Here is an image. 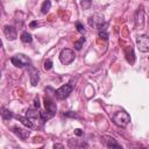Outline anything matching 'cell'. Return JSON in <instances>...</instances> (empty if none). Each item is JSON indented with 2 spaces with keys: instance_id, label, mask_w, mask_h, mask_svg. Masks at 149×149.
I'll return each mask as SVG.
<instances>
[{
  "instance_id": "3957f363",
  "label": "cell",
  "mask_w": 149,
  "mask_h": 149,
  "mask_svg": "<svg viewBox=\"0 0 149 149\" xmlns=\"http://www.w3.org/2000/svg\"><path fill=\"white\" fill-rule=\"evenodd\" d=\"M10 62L13 63V65H15L16 68H24V66H30V58L23 54H16L15 56H13L10 58Z\"/></svg>"
},
{
  "instance_id": "9a60e30c",
  "label": "cell",
  "mask_w": 149,
  "mask_h": 149,
  "mask_svg": "<svg viewBox=\"0 0 149 149\" xmlns=\"http://www.w3.org/2000/svg\"><path fill=\"white\" fill-rule=\"evenodd\" d=\"M26 115L28 119H41V112H37V109H28Z\"/></svg>"
},
{
  "instance_id": "4316f807",
  "label": "cell",
  "mask_w": 149,
  "mask_h": 149,
  "mask_svg": "<svg viewBox=\"0 0 149 149\" xmlns=\"http://www.w3.org/2000/svg\"><path fill=\"white\" fill-rule=\"evenodd\" d=\"M54 149H64V147L61 143H55L54 144Z\"/></svg>"
},
{
  "instance_id": "8fae6325",
  "label": "cell",
  "mask_w": 149,
  "mask_h": 149,
  "mask_svg": "<svg viewBox=\"0 0 149 149\" xmlns=\"http://www.w3.org/2000/svg\"><path fill=\"white\" fill-rule=\"evenodd\" d=\"M12 130H13L14 134H16V135H17L20 139H22V140L28 139L29 135H30V130L24 129V128H21V127H17V126H14V127L12 128Z\"/></svg>"
},
{
  "instance_id": "ffe728a7",
  "label": "cell",
  "mask_w": 149,
  "mask_h": 149,
  "mask_svg": "<svg viewBox=\"0 0 149 149\" xmlns=\"http://www.w3.org/2000/svg\"><path fill=\"white\" fill-rule=\"evenodd\" d=\"M52 116H54V114H51V113H49V112H47V111H41V119H42L43 121H47V120L51 119Z\"/></svg>"
},
{
  "instance_id": "e0dca14e",
  "label": "cell",
  "mask_w": 149,
  "mask_h": 149,
  "mask_svg": "<svg viewBox=\"0 0 149 149\" xmlns=\"http://www.w3.org/2000/svg\"><path fill=\"white\" fill-rule=\"evenodd\" d=\"M21 41H22L23 43H31L33 37H31V35H30L28 31H23V33L21 34Z\"/></svg>"
},
{
  "instance_id": "603a6c76",
  "label": "cell",
  "mask_w": 149,
  "mask_h": 149,
  "mask_svg": "<svg viewBox=\"0 0 149 149\" xmlns=\"http://www.w3.org/2000/svg\"><path fill=\"white\" fill-rule=\"evenodd\" d=\"M99 37L100 38H104V40H107L108 38V34L106 33V30H100L99 31Z\"/></svg>"
},
{
  "instance_id": "8992f818",
  "label": "cell",
  "mask_w": 149,
  "mask_h": 149,
  "mask_svg": "<svg viewBox=\"0 0 149 149\" xmlns=\"http://www.w3.org/2000/svg\"><path fill=\"white\" fill-rule=\"evenodd\" d=\"M136 45L137 49L141 52H148L149 51V37L147 35H140L136 38Z\"/></svg>"
},
{
  "instance_id": "52a82bcc",
  "label": "cell",
  "mask_w": 149,
  "mask_h": 149,
  "mask_svg": "<svg viewBox=\"0 0 149 149\" xmlns=\"http://www.w3.org/2000/svg\"><path fill=\"white\" fill-rule=\"evenodd\" d=\"M101 141H102V143L105 144L106 149H123L122 146H120V144L118 143V141H116L114 137H112V136L105 135V136L101 137Z\"/></svg>"
},
{
  "instance_id": "7a4b0ae2",
  "label": "cell",
  "mask_w": 149,
  "mask_h": 149,
  "mask_svg": "<svg viewBox=\"0 0 149 149\" xmlns=\"http://www.w3.org/2000/svg\"><path fill=\"white\" fill-rule=\"evenodd\" d=\"M88 24L91 27L98 28L99 31L100 30H105V27L107 26V23L104 20V16L100 15V14H93V15H91L88 17Z\"/></svg>"
},
{
  "instance_id": "cb8c5ba5",
  "label": "cell",
  "mask_w": 149,
  "mask_h": 149,
  "mask_svg": "<svg viewBox=\"0 0 149 149\" xmlns=\"http://www.w3.org/2000/svg\"><path fill=\"white\" fill-rule=\"evenodd\" d=\"M80 5L84 7V8H88L91 6V1H81Z\"/></svg>"
},
{
  "instance_id": "d4e9b609",
  "label": "cell",
  "mask_w": 149,
  "mask_h": 149,
  "mask_svg": "<svg viewBox=\"0 0 149 149\" xmlns=\"http://www.w3.org/2000/svg\"><path fill=\"white\" fill-rule=\"evenodd\" d=\"M34 107L35 108H40V100H38V98H35V100H34Z\"/></svg>"
},
{
  "instance_id": "5bb4252c",
  "label": "cell",
  "mask_w": 149,
  "mask_h": 149,
  "mask_svg": "<svg viewBox=\"0 0 149 149\" xmlns=\"http://www.w3.org/2000/svg\"><path fill=\"white\" fill-rule=\"evenodd\" d=\"M15 118L23 125V126H26L27 128H29V129H31V128H34V125H33V122L30 121V119H28L27 116L24 118V116H21V115H15Z\"/></svg>"
},
{
  "instance_id": "9c48e42d",
  "label": "cell",
  "mask_w": 149,
  "mask_h": 149,
  "mask_svg": "<svg viewBox=\"0 0 149 149\" xmlns=\"http://www.w3.org/2000/svg\"><path fill=\"white\" fill-rule=\"evenodd\" d=\"M68 144L71 149H87L88 147L87 142H85L84 140H74V139H70Z\"/></svg>"
},
{
  "instance_id": "d6986e66",
  "label": "cell",
  "mask_w": 149,
  "mask_h": 149,
  "mask_svg": "<svg viewBox=\"0 0 149 149\" xmlns=\"http://www.w3.org/2000/svg\"><path fill=\"white\" fill-rule=\"evenodd\" d=\"M85 41H86V38H85L84 36H83V37H80L78 41H76V42H74V49H76V50H80Z\"/></svg>"
},
{
  "instance_id": "ba28073f",
  "label": "cell",
  "mask_w": 149,
  "mask_h": 149,
  "mask_svg": "<svg viewBox=\"0 0 149 149\" xmlns=\"http://www.w3.org/2000/svg\"><path fill=\"white\" fill-rule=\"evenodd\" d=\"M28 73H29V77H30L31 85L33 86H36L37 83H38V80H40V71L35 66L30 65V66H28Z\"/></svg>"
},
{
  "instance_id": "ac0fdd59",
  "label": "cell",
  "mask_w": 149,
  "mask_h": 149,
  "mask_svg": "<svg viewBox=\"0 0 149 149\" xmlns=\"http://www.w3.org/2000/svg\"><path fill=\"white\" fill-rule=\"evenodd\" d=\"M50 7H51V2H50L49 0H47V1H44V2L42 3V7H41V12H42L43 14H47V13L50 10Z\"/></svg>"
},
{
  "instance_id": "484cf974",
  "label": "cell",
  "mask_w": 149,
  "mask_h": 149,
  "mask_svg": "<svg viewBox=\"0 0 149 149\" xmlns=\"http://www.w3.org/2000/svg\"><path fill=\"white\" fill-rule=\"evenodd\" d=\"M64 115H65V116H72V118L77 116V114H76L74 112H66V113H64Z\"/></svg>"
},
{
  "instance_id": "83f0119b",
  "label": "cell",
  "mask_w": 149,
  "mask_h": 149,
  "mask_svg": "<svg viewBox=\"0 0 149 149\" xmlns=\"http://www.w3.org/2000/svg\"><path fill=\"white\" fill-rule=\"evenodd\" d=\"M74 134H76V135H78V136H80V135L83 134V132H81L80 129H78V128H77V129H74Z\"/></svg>"
},
{
  "instance_id": "7402d4cb",
  "label": "cell",
  "mask_w": 149,
  "mask_h": 149,
  "mask_svg": "<svg viewBox=\"0 0 149 149\" xmlns=\"http://www.w3.org/2000/svg\"><path fill=\"white\" fill-rule=\"evenodd\" d=\"M76 28H77V30H78L79 33H85V28H84V26H83L80 22H77V23H76Z\"/></svg>"
},
{
  "instance_id": "44dd1931",
  "label": "cell",
  "mask_w": 149,
  "mask_h": 149,
  "mask_svg": "<svg viewBox=\"0 0 149 149\" xmlns=\"http://www.w3.org/2000/svg\"><path fill=\"white\" fill-rule=\"evenodd\" d=\"M51 68H52V61L51 59H47L44 62V69L45 70H50Z\"/></svg>"
},
{
  "instance_id": "7c38bea8",
  "label": "cell",
  "mask_w": 149,
  "mask_h": 149,
  "mask_svg": "<svg viewBox=\"0 0 149 149\" xmlns=\"http://www.w3.org/2000/svg\"><path fill=\"white\" fill-rule=\"evenodd\" d=\"M44 105H45V111L51 113V114H56V111H57V106L56 104L49 98V97H45L44 98Z\"/></svg>"
},
{
  "instance_id": "4fadbf2b",
  "label": "cell",
  "mask_w": 149,
  "mask_h": 149,
  "mask_svg": "<svg viewBox=\"0 0 149 149\" xmlns=\"http://www.w3.org/2000/svg\"><path fill=\"white\" fill-rule=\"evenodd\" d=\"M3 34H5V36L7 37V40H9V41L15 40L16 36H17L15 28L12 27V26H5V28H3Z\"/></svg>"
},
{
  "instance_id": "6da1fadb",
  "label": "cell",
  "mask_w": 149,
  "mask_h": 149,
  "mask_svg": "<svg viewBox=\"0 0 149 149\" xmlns=\"http://www.w3.org/2000/svg\"><path fill=\"white\" fill-rule=\"evenodd\" d=\"M112 119H113V122H114L116 126H119V127H126V126L130 122V115H129L127 112H125V111H119V112H116V113L112 116Z\"/></svg>"
},
{
  "instance_id": "277c9868",
  "label": "cell",
  "mask_w": 149,
  "mask_h": 149,
  "mask_svg": "<svg viewBox=\"0 0 149 149\" xmlns=\"http://www.w3.org/2000/svg\"><path fill=\"white\" fill-rule=\"evenodd\" d=\"M74 58H76L74 51L71 50V49L65 48V49H63V50L59 52V61H61V63L64 64V65L71 64V63L74 61Z\"/></svg>"
},
{
  "instance_id": "2e32d148",
  "label": "cell",
  "mask_w": 149,
  "mask_h": 149,
  "mask_svg": "<svg viewBox=\"0 0 149 149\" xmlns=\"http://www.w3.org/2000/svg\"><path fill=\"white\" fill-rule=\"evenodd\" d=\"M13 116H14V114H13L10 111L6 109L5 107H1V118H2L3 120H9V119H12Z\"/></svg>"
},
{
  "instance_id": "30bf717a",
  "label": "cell",
  "mask_w": 149,
  "mask_h": 149,
  "mask_svg": "<svg viewBox=\"0 0 149 149\" xmlns=\"http://www.w3.org/2000/svg\"><path fill=\"white\" fill-rule=\"evenodd\" d=\"M135 26L137 29H142L144 26V14L141 8H139L135 13Z\"/></svg>"
},
{
  "instance_id": "f1b7e54d",
  "label": "cell",
  "mask_w": 149,
  "mask_h": 149,
  "mask_svg": "<svg viewBox=\"0 0 149 149\" xmlns=\"http://www.w3.org/2000/svg\"><path fill=\"white\" fill-rule=\"evenodd\" d=\"M37 26V21H33V22H30V28H34V27H36Z\"/></svg>"
},
{
  "instance_id": "5b68a950",
  "label": "cell",
  "mask_w": 149,
  "mask_h": 149,
  "mask_svg": "<svg viewBox=\"0 0 149 149\" xmlns=\"http://www.w3.org/2000/svg\"><path fill=\"white\" fill-rule=\"evenodd\" d=\"M72 90H73V86L72 85L65 84V85H62L58 90L55 91V95H56L57 99L63 100V99H65V98H68L70 95V93L72 92Z\"/></svg>"
}]
</instances>
